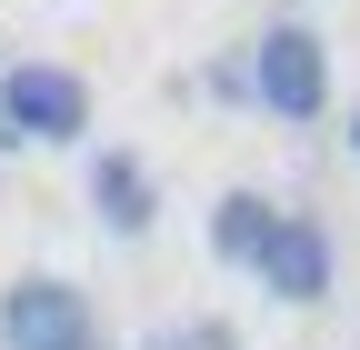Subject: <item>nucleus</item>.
I'll list each match as a JSON object with an SVG mask.
<instances>
[{"mask_svg":"<svg viewBox=\"0 0 360 350\" xmlns=\"http://www.w3.org/2000/svg\"><path fill=\"white\" fill-rule=\"evenodd\" d=\"M350 150H360V110H350Z\"/></svg>","mask_w":360,"mask_h":350,"instance_id":"nucleus-9","label":"nucleus"},{"mask_svg":"<svg viewBox=\"0 0 360 350\" xmlns=\"http://www.w3.org/2000/svg\"><path fill=\"white\" fill-rule=\"evenodd\" d=\"M250 280L270 300H290V311H321L330 280H340V250H330V231L310 221V210H281L270 240H260V260H250Z\"/></svg>","mask_w":360,"mask_h":350,"instance_id":"nucleus-4","label":"nucleus"},{"mask_svg":"<svg viewBox=\"0 0 360 350\" xmlns=\"http://www.w3.org/2000/svg\"><path fill=\"white\" fill-rule=\"evenodd\" d=\"M0 130H11L20 150L90 141V80L70 60H0Z\"/></svg>","mask_w":360,"mask_h":350,"instance_id":"nucleus-2","label":"nucleus"},{"mask_svg":"<svg viewBox=\"0 0 360 350\" xmlns=\"http://www.w3.org/2000/svg\"><path fill=\"white\" fill-rule=\"evenodd\" d=\"M90 210L110 240H150L160 231V170L141 150H90Z\"/></svg>","mask_w":360,"mask_h":350,"instance_id":"nucleus-5","label":"nucleus"},{"mask_svg":"<svg viewBox=\"0 0 360 350\" xmlns=\"http://www.w3.org/2000/svg\"><path fill=\"white\" fill-rule=\"evenodd\" d=\"M0 150H20V141H11V130H0Z\"/></svg>","mask_w":360,"mask_h":350,"instance_id":"nucleus-10","label":"nucleus"},{"mask_svg":"<svg viewBox=\"0 0 360 350\" xmlns=\"http://www.w3.org/2000/svg\"><path fill=\"white\" fill-rule=\"evenodd\" d=\"M240 70H250V110H270V120H321L330 110V40L310 20H270L240 51Z\"/></svg>","mask_w":360,"mask_h":350,"instance_id":"nucleus-1","label":"nucleus"},{"mask_svg":"<svg viewBox=\"0 0 360 350\" xmlns=\"http://www.w3.org/2000/svg\"><path fill=\"white\" fill-rule=\"evenodd\" d=\"M0 350H110L90 290L60 280V271H20L0 290Z\"/></svg>","mask_w":360,"mask_h":350,"instance_id":"nucleus-3","label":"nucleus"},{"mask_svg":"<svg viewBox=\"0 0 360 350\" xmlns=\"http://www.w3.org/2000/svg\"><path fill=\"white\" fill-rule=\"evenodd\" d=\"M200 91H210V101H250V70H240V60H210Z\"/></svg>","mask_w":360,"mask_h":350,"instance_id":"nucleus-8","label":"nucleus"},{"mask_svg":"<svg viewBox=\"0 0 360 350\" xmlns=\"http://www.w3.org/2000/svg\"><path fill=\"white\" fill-rule=\"evenodd\" d=\"M270 221H281V200H270V190H220V200H210V260L250 271L260 240H270Z\"/></svg>","mask_w":360,"mask_h":350,"instance_id":"nucleus-6","label":"nucleus"},{"mask_svg":"<svg viewBox=\"0 0 360 350\" xmlns=\"http://www.w3.org/2000/svg\"><path fill=\"white\" fill-rule=\"evenodd\" d=\"M150 350H240V330H231V320H180V330H160Z\"/></svg>","mask_w":360,"mask_h":350,"instance_id":"nucleus-7","label":"nucleus"}]
</instances>
